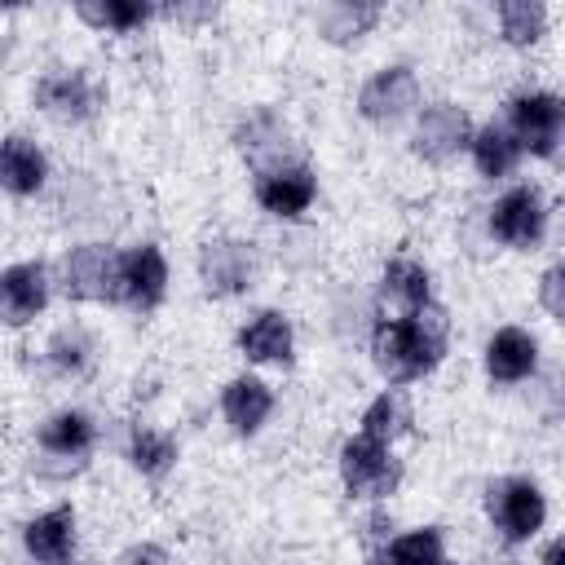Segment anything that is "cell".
I'll return each instance as SVG.
<instances>
[{"label":"cell","mask_w":565,"mask_h":565,"mask_svg":"<svg viewBox=\"0 0 565 565\" xmlns=\"http://www.w3.org/2000/svg\"><path fill=\"white\" fill-rule=\"evenodd\" d=\"M44 305H49V269L40 260L9 265L4 278H0V313H4V322L9 327H22Z\"/></svg>","instance_id":"4fadbf2b"},{"label":"cell","mask_w":565,"mask_h":565,"mask_svg":"<svg viewBox=\"0 0 565 565\" xmlns=\"http://www.w3.org/2000/svg\"><path fill=\"white\" fill-rule=\"evenodd\" d=\"M539 300H543V309H547L552 318L565 322V260L552 265V269L539 278Z\"/></svg>","instance_id":"f546056e"},{"label":"cell","mask_w":565,"mask_h":565,"mask_svg":"<svg viewBox=\"0 0 565 565\" xmlns=\"http://www.w3.org/2000/svg\"><path fill=\"white\" fill-rule=\"evenodd\" d=\"M44 177H49V163H44L40 146L18 137V132L4 137V150H0V181H4V190L9 194H35L44 185Z\"/></svg>","instance_id":"e0dca14e"},{"label":"cell","mask_w":565,"mask_h":565,"mask_svg":"<svg viewBox=\"0 0 565 565\" xmlns=\"http://www.w3.org/2000/svg\"><path fill=\"white\" fill-rule=\"evenodd\" d=\"M340 477L358 499H384L397 490L402 468L388 455V446L371 441V437H349L340 446Z\"/></svg>","instance_id":"277c9868"},{"label":"cell","mask_w":565,"mask_h":565,"mask_svg":"<svg viewBox=\"0 0 565 565\" xmlns=\"http://www.w3.org/2000/svg\"><path fill=\"white\" fill-rule=\"evenodd\" d=\"M128 459H132L137 472H146V477H163V472L172 468V459H177V441H172L168 433L137 428L132 441H128Z\"/></svg>","instance_id":"83f0119b"},{"label":"cell","mask_w":565,"mask_h":565,"mask_svg":"<svg viewBox=\"0 0 565 565\" xmlns=\"http://www.w3.org/2000/svg\"><path fill=\"white\" fill-rule=\"evenodd\" d=\"M384 296L397 300L406 313L433 305V300H428V269H424L419 260H411V256L388 260V265H384Z\"/></svg>","instance_id":"cb8c5ba5"},{"label":"cell","mask_w":565,"mask_h":565,"mask_svg":"<svg viewBox=\"0 0 565 565\" xmlns=\"http://www.w3.org/2000/svg\"><path fill=\"white\" fill-rule=\"evenodd\" d=\"M93 437H97V428H93V419L84 411H57L53 419L40 424V450L44 455L79 459V455H88Z\"/></svg>","instance_id":"ffe728a7"},{"label":"cell","mask_w":565,"mask_h":565,"mask_svg":"<svg viewBox=\"0 0 565 565\" xmlns=\"http://www.w3.org/2000/svg\"><path fill=\"white\" fill-rule=\"evenodd\" d=\"M446 313L437 305H424L406 318H384L375 322L371 331V353H375V366L406 384V380H419L428 375L437 362H441V349H446Z\"/></svg>","instance_id":"6da1fadb"},{"label":"cell","mask_w":565,"mask_h":565,"mask_svg":"<svg viewBox=\"0 0 565 565\" xmlns=\"http://www.w3.org/2000/svg\"><path fill=\"white\" fill-rule=\"evenodd\" d=\"M388 530H393V525H388L384 516H371V521H366V539H384Z\"/></svg>","instance_id":"836d02e7"},{"label":"cell","mask_w":565,"mask_h":565,"mask_svg":"<svg viewBox=\"0 0 565 565\" xmlns=\"http://www.w3.org/2000/svg\"><path fill=\"white\" fill-rule=\"evenodd\" d=\"M93 335L84 327H57L53 340H49V362L62 371V375H84L93 366Z\"/></svg>","instance_id":"484cf974"},{"label":"cell","mask_w":565,"mask_h":565,"mask_svg":"<svg viewBox=\"0 0 565 565\" xmlns=\"http://www.w3.org/2000/svg\"><path fill=\"white\" fill-rule=\"evenodd\" d=\"M494 13H499V31L508 44H534L547 26V9L539 0H503Z\"/></svg>","instance_id":"d4e9b609"},{"label":"cell","mask_w":565,"mask_h":565,"mask_svg":"<svg viewBox=\"0 0 565 565\" xmlns=\"http://www.w3.org/2000/svg\"><path fill=\"white\" fill-rule=\"evenodd\" d=\"M512 115V137L521 141V150L539 154V159H565V97L556 93H521L508 106Z\"/></svg>","instance_id":"7a4b0ae2"},{"label":"cell","mask_w":565,"mask_h":565,"mask_svg":"<svg viewBox=\"0 0 565 565\" xmlns=\"http://www.w3.org/2000/svg\"><path fill=\"white\" fill-rule=\"evenodd\" d=\"M313 194H318V181H313V172H309L305 163H296V168H287V172H274V177H260V181H256V199H260V207H265L269 216H282V221L300 216V212L313 203Z\"/></svg>","instance_id":"2e32d148"},{"label":"cell","mask_w":565,"mask_h":565,"mask_svg":"<svg viewBox=\"0 0 565 565\" xmlns=\"http://www.w3.org/2000/svg\"><path fill=\"white\" fill-rule=\"evenodd\" d=\"M238 150H243V159H247L260 177H274V172L296 168V163H291V154H296V150H291V137H287L282 119L269 115V110L252 115V119L238 128Z\"/></svg>","instance_id":"30bf717a"},{"label":"cell","mask_w":565,"mask_h":565,"mask_svg":"<svg viewBox=\"0 0 565 565\" xmlns=\"http://www.w3.org/2000/svg\"><path fill=\"white\" fill-rule=\"evenodd\" d=\"M238 349L252 362H287L291 358V322L278 309H265L238 331Z\"/></svg>","instance_id":"ac0fdd59"},{"label":"cell","mask_w":565,"mask_h":565,"mask_svg":"<svg viewBox=\"0 0 565 565\" xmlns=\"http://www.w3.org/2000/svg\"><path fill=\"white\" fill-rule=\"evenodd\" d=\"M543 565H565V539H552L543 547Z\"/></svg>","instance_id":"d6a6232c"},{"label":"cell","mask_w":565,"mask_h":565,"mask_svg":"<svg viewBox=\"0 0 565 565\" xmlns=\"http://www.w3.org/2000/svg\"><path fill=\"white\" fill-rule=\"evenodd\" d=\"M22 543H26V552L40 565H71V552H75V512L62 503V508H49V512L31 516L26 530H22Z\"/></svg>","instance_id":"9a60e30c"},{"label":"cell","mask_w":565,"mask_h":565,"mask_svg":"<svg viewBox=\"0 0 565 565\" xmlns=\"http://www.w3.org/2000/svg\"><path fill=\"white\" fill-rule=\"evenodd\" d=\"M375 561L380 565H446L441 561V534L437 530H411V534L393 539Z\"/></svg>","instance_id":"4316f807"},{"label":"cell","mask_w":565,"mask_h":565,"mask_svg":"<svg viewBox=\"0 0 565 565\" xmlns=\"http://www.w3.org/2000/svg\"><path fill=\"white\" fill-rule=\"evenodd\" d=\"M516 154H521V141L503 124H486L472 137V163H477L481 177H508L516 168Z\"/></svg>","instance_id":"603a6c76"},{"label":"cell","mask_w":565,"mask_h":565,"mask_svg":"<svg viewBox=\"0 0 565 565\" xmlns=\"http://www.w3.org/2000/svg\"><path fill=\"white\" fill-rule=\"evenodd\" d=\"M375 22H380V4H366V0H340V4H327L318 13V31L331 44H349V40L366 35Z\"/></svg>","instance_id":"7402d4cb"},{"label":"cell","mask_w":565,"mask_h":565,"mask_svg":"<svg viewBox=\"0 0 565 565\" xmlns=\"http://www.w3.org/2000/svg\"><path fill=\"white\" fill-rule=\"evenodd\" d=\"M402 433H411V402H406V393L388 388V393H380V397L362 411V437L388 446V441H397Z\"/></svg>","instance_id":"44dd1931"},{"label":"cell","mask_w":565,"mask_h":565,"mask_svg":"<svg viewBox=\"0 0 565 565\" xmlns=\"http://www.w3.org/2000/svg\"><path fill=\"white\" fill-rule=\"evenodd\" d=\"M463 146H472V124L455 102H433L419 124H415V154H424L428 163H446L455 159Z\"/></svg>","instance_id":"52a82bcc"},{"label":"cell","mask_w":565,"mask_h":565,"mask_svg":"<svg viewBox=\"0 0 565 565\" xmlns=\"http://www.w3.org/2000/svg\"><path fill=\"white\" fill-rule=\"evenodd\" d=\"M163 287H168V260L154 243H141L128 256H119V300L128 309L137 313L154 309L163 300Z\"/></svg>","instance_id":"9c48e42d"},{"label":"cell","mask_w":565,"mask_h":565,"mask_svg":"<svg viewBox=\"0 0 565 565\" xmlns=\"http://www.w3.org/2000/svg\"><path fill=\"white\" fill-rule=\"evenodd\" d=\"M119 565H172V556L159 547V543H137L119 556Z\"/></svg>","instance_id":"4dcf8cb0"},{"label":"cell","mask_w":565,"mask_h":565,"mask_svg":"<svg viewBox=\"0 0 565 565\" xmlns=\"http://www.w3.org/2000/svg\"><path fill=\"white\" fill-rule=\"evenodd\" d=\"M66 296L75 300H119V256L106 243H79L62 260Z\"/></svg>","instance_id":"5b68a950"},{"label":"cell","mask_w":565,"mask_h":565,"mask_svg":"<svg viewBox=\"0 0 565 565\" xmlns=\"http://www.w3.org/2000/svg\"><path fill=\"white\" fill-rule=\"evenodd\" d=\"M415 102H419V79L411 66H384L358 93V110L371 124H397L415 110Z\"/></svg>","instance_id":"8992f818"},{"label":"cell","mask_w":565,"mask_h":565,"mask_svg":"<svg viewBox=\"0 0 565 565\" xmlns=\"http://www.w3.org/2000/svg\"><path fill=\"white\" fill-rule=\"evenodd\" d=\"M221 411H225V419H230L238 433H256V428L265 424V415L274 411V393H269L256 375H238V380L225 384Z\"/></svg>","instance_id":"d6986e66"},{"label":"cell","mask_w":565,"mask_h":565,"mask_svg":"<svg viewBox=\"0 0 565 565\" xmlns=\"http://www.w3.org/2000/svg\"><path fill=\"white\" fill-rule=\"evenodd\" d=\"M35 106L57 124H79V119L93 115L97 93L79 71H49L35 84Z\"/></svg>","instance_id":"7c38bea8"},{"label":"cell","mask_w":565,"mask_h":565,"mask_svg":"<svg viewBox=\"0 0 565 565\" xmlns=\"http://www.w3.org/2000/svg\"><path fill=\"white\" fill-rule=\"evenodd\" d=\"M199 278L207 296H238L252 282V252L238 238H207L199 252Z\"/></svg>","instance_id":"8fae6325"},{"label":"cell","mask_w":565,"mask_h":565,"mask_svg":"<svg viewBox=\"0 0 565 565\" xmlns=\"http://www.w3.org/2000/svg\"><path fill=\"white\" fill-rule=\"evenodd\" d=\"M163 13H168L172 22H177V18H212L216 4H199V9H190V4H172V9H163Z\"/></svg>","instance_id":"1f68e13d"},{"label":"cell","mask_w":565,"mask_h":565,"mask_svg":"<svg viewBox=\"0 0 565 565\" xmlns=\"http://www.w3.org/2000/svg\"><path fill=\"white\" fill-rule=\"evenodd\" d=\"M543 221L547 212L534 185H516L490 207V234L508 247H534L543 238Z\"/></svg>","instance_id":"ba28073f"},{"label":"cell","mask_w":565,"mask_h":565,"mask_svg":"<svg viewBox=\"0 0 565 565\" xmlns=\"http://www.w3.org/2000/svg\"><path fill=\"white\" fill-rule=\"evenodd\" d=\"M534 366H539V344H534L530 331H521V327H499V331L490 335V344H486V371H490V380H499V384H521V380L534 375Z\"/></svg>","instance_id":"5bb4252c"},{"label":"cell","mask_w":565,"mask_h":565,"mask_svg":"<svg viewBox=\"0 0 565 565\" xmlns=\"http://www.w3.org/2000/svg\"><path fill=\"white\" fill-rule=\"evenodd\" d=\"M486 512L494 521V530L508 539V543H521L530 534H539L543 516H547V503H543V490L525 477H503L486 490Z\"/></svg>","instance_id":"3957f363"},{"label":"cell","mask_w":565,"mask_h":565,"mask_svg":"<svg viewBox=\"0 0 565 565\" xmlns=\"http://www.w3.org/2000/svg\"><path fill=\"white\" fill-rule=\"evenodd\" d=\"M84 22L93 26H110V31H137L150 18V4L141 0H106V4H79L75 9Z\"/></svg>","instance_id":"f1b7e54d"}]
</instances>
